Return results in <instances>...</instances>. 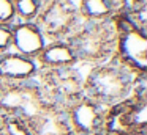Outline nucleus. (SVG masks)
Returning a JSON list of instances; mask_svg holds the SVG:
<instances>
[{
	"mask_svg": "<svg viewBox=\"0 0 147 135\" xmlns=\"http://www.w3.org/2000/svg\"><path fill=\"white\" fill-rule=\"evenodd\" d=\"M139 74L122 65L114 55L108 63H100L84 78V94L109 108L123 102L131 94V83Z\"/></svg>",
	"mask_w": 147,
	"mask_h": 135,
	"instance_id": "1",
	"label": "nucleus"
},
{
	"mask_svg": "<svg viewBox=\"0 0 147 135\" xmlns=\"http://www.w3.org/2000/svg\"><path fill=\"white\" fill-rule=\"evenodd\" d=\"M115 39L117 31L111 17L105 22L81 21L78 28L65 41L73 47L78 61L100 63L114 55Z\"/></svg>",
	"mask_w": 147,
	"mask_h": 135,
	"instance_id": "2",
	"label": "nucleus"
},
{
	"mask_svg": "<svg viewBox=\"0 0 147 135\" xmlns=\"http://www.w3.org/2000/svg\"><path fill=\"white\" fill-rule=\"evenodd\" d=\"M82 19L78 14L74 0H45L35 24L46 39H67Z\"/></svg>",
	"mask_w": 147,
	"mask_h": 135,
	"instance_id": "3",
	"label": "nucleus"
},
{
	"mask_svg": "<svg viewBox=\"0 0 147 135\" xmlns=\"http://www.w3.org/2000/svg\"><path fill=\"white\" fill-rule=\"evenodd\" d=\"M45 110L38 90L32 82L27 83H3L0 82V113L5 116L32 121Z\"/></svg>",
	"mask_w": 147,
	"mask_h": 135,
	"instance_id": "4",
	"label": "nucleus"
},
{
	"mask_svg": "<svg viewBox=\"0 0 147 135\" xmlns=\"http://www.w3.org/2000/svg\"><path fill=\"white\" fill-rule=\"evenodd\" d=\"M108 108L82 94L65 108L68 124L74 135H100L106 130Z\"/></svg>",
	"mask_w": 147,
	"mask_h": 135,
	"instance_id": "5",
	"label": "nucleus"
},
{
	"mask_svg": "<svg viewBox=\"0 0 147 135\" xmlns=\"http://www.w3.org/2000/svg\"><path fill=\"white\" fill-rule=\"evenodd\" d=\"M114 57L136 74L147 71V35L139 28L119 31L115 39Z\"/></svg>",
	"mask_w": 147,
	"mask_h": 135,
	"instance_id": "6",
	"label": "nucleus"
},
{
	"mask_svg": "<svg viewBox=\"0 0 147 135\" xmlns=\"http://www.w3.org/2000/svg\"><path fill=\"white\" fill-rule=\"evenodd\" d=\"M38 72L36 60L16 52L0 53V82L3 83H27L32 82Z\"/></svg>",
	"mask_w": 147,
	"mask_h": 135,
	"instance_id": "7",
	"label": "nucleus"
},
{
	"mask_svg": "<svg viewBox=\"0 0 147 135\" xmlns=\"http://www.w3.org/2000/svg\"><path fill=\"white\" fill-rule=\"evenodd\" d=\"M11 31H13V43H11V49L14 52L24 55L27 58L36 60L43 49H45L46 36L43 31L38 28L35 22H14L11 25Z\"/></svg>",
	"mask_w": 147,
	"mask_h": 135,
	"instance_id": "8",
	"label": "nucleus"
},
{
	"mask_svg": "<svg viewBox=\"0 0 147 135\" xmlns=\"http://www.w3.org/2000/svg\"><path fill=\"white\" fill-rule=\"evenodd\" d=\"M36 63L41 71H57V69L74 68L78 58L68 41L55 39L46 43L45 49L36 57Z\"/></svg>",
	"mask_w": 147,
	"mask_h": 135,
	"instance_id": "9",
	"label": "nucleus"
},
{
	"mask_svg": "<svg viewBox=\"0 0 147 135\" xmlns=\"http://www.w3.org/2000/svg\"><path fill=\"white\" fill-rule=\"evenodd\" d=\"M29 124L32 135H74L63 110L45 108Z\"/></svg>",
	"mask_w": 147,
	"mask_h": 135,
	"instance_id": "10",
	"label": "nucleus"
},
{
	"mask_svg": "<svg viewBox=\"0 0 147 135\" xmlns=\"http://www.w3.org/2000/svg\"><path fill=\"white\" fill-rule=\"evenodd\" d=\"M76 6L78 14L84 22H105L117 14L112 0H79Z\"/></svg>",
	"mask_w": 147,
	"mask_h": 135,
	"instance_id": "11",
	"label": "nucleus"
},
{
	"mask_svg": "<svg viewBox=\"0 0 147 135\" xmlns=\"http://www.w3.org/2000/svg\"><path fill=\"white\" fill-rule=\"evenodd\" d=\"M45 0H13L18 22H35Z\"/></svg>",
	"mask_w": 147,
	"mask_h": 135,
	"instance_id": "12",
	"label": "nucleus"
},
{
	"mask_svg": "<svg viewBox=\"0 0 147 135\" xmlns=\"http://www.w3.org/2000/svg\"><path fill=\"white\" fill-rule=\"evenodd\" d=\"M2 135H32V129L26 119L5 116L2 122Z\"/></svg>",
	"mask_w": 147,
	"mask_h": 135,
	"instance_id": "13",
	"label": "nucleus"
},
{
	"mask_svg": "<svg viewBox=\"0 0 147 135\" xmlns=\"http://www.w3.org/2000/svg\"><path fill=\"white\" fill-rule=\"evenodd\" d=\"M16 22L13 0H0V25H13Z\"/></svg>",
	"mask_w": 147,
	"mask_h": 135,
	"instance_id": "14",
	"label": "nucleus"
},
{
	"mask_svg": "<svg viewBox=\"0 0 147 135\" xmlns=\"http://www.w3.org/2000/svg\"><path fill=\"white\" fill-rule=\"evenodd\" d=\"M11 43H13L11 25H0V53L10 52Z\"/></svg>",
	"mask_w": 147,
	"mask_h": 135,
	"instance_id": "15",
	"label": "nucleus"
}]
</instances>
